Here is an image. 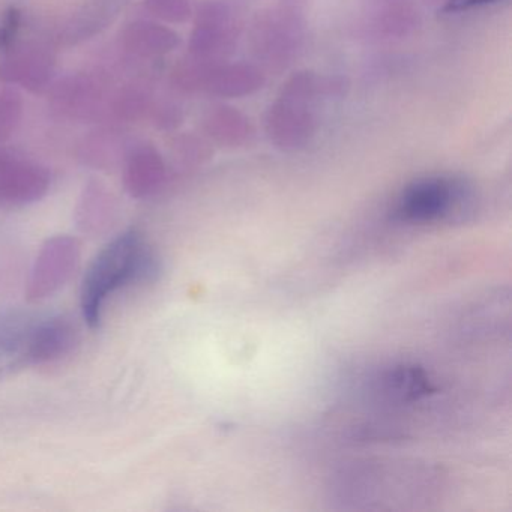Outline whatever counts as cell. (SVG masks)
Wrapping results in <instances>:
<instances>
[{"label": "cell", "mask_w": 512, "mask_h": 512, "mask_svg": "<svg viewBox=\"0 0 512 512\" xmlns=\"http://www.w3.org/2000/svg\"><path fill=\"white\" fill-rule=\"evenodd\" d=\"M161 259L140 230H125L97 254L80 289V310L91 329L100 328L107 302L115 293L157 280Z\"/></svg>", "instance_id": "6da1fadb"}, {"label": "cell", "mask_w": 512, "mask_h": 512, "mask_svg": "<svg viewBox=\"0 0 512 512\" xmlns=\"http://www.w3.org/2000/svg\"><path fill=\"white\" fill-rule=\"evenodd\" d=\"M470 191L457 179L431 176L419 179L397 199L395 220L407 224H430L463 214L469 206Z\"/></svg>", "instance_id": "7a4b0ae2"}, {"label": "cell", "mask_w": 512, "mask_h": 512, "mask_svg": "<svg viewBox=\"0 0 512 512\" xmlns=\"http://www.w3.org/2000/svg\"><path fill=\"white\" fill-rule=\"evenodd\" d=\"M82 262V244L71 235H56L41 245L26 286L29 302H41L58 293Z\"/></svg>", "instance_id": "3957f363"}, {"label": "cell", "mask_w": 512, "mask_h": 512, "mask_svg": "<svg viewBox=\"0 0 512 512\" xmlns=\"http://www.w3.org/2000/svg\"><path fill=\"white\" fill-rule=\"evenodd\" d=\"M41 316L16 310L0 313V380L35 367V338Z\"/></svg>", "instance_id": "277c9868"}, {"label": "cell", "mask_w": 512, "mask_h": 512, "mask_svg": "<svg viewBox=\"0 0 512 512\" xmlns=\"http://www.w3.org/2000/svg\"><path fill=\"white\" fill-rule=\"evenodd\" d=\"M49 190V175L25 163H0V205L25 206Z\"/></svg>", "instance_id": "5b68a950"}, {"label": "cell", "mask_w": 512, "mask_h": 512, "mask_svg": "<svg viewBox=\"0 0 512 512\" xmlns=\"http://www.w3.org/2000/svg\"><path fill=\"white\" fill-rule=\"evenodd\" d=\"M377 391L391 403H413L436 391L424 368L415 364H398L388 368L377 379Z\"/></svg>", "instance_id": "8992f818"}, {"label": "cell", "mask_w": 512, "mask_h": 512, "mask_svg": "<svg viewBox=\"0 0 512 512\" xmlns=\"http://www.w3.org/2000/svg\"><path fill=\"white\" fill-rule=\"evenodd\" d=\"M79 344V329L65 316H41L35 338V365L53 364L70 356Z\"/></svg>", "instance_id": "52a82bcc"}, {"label": "cell", "mask_w": 512, "mask_h": 512, "mask_svg": "<svg viewBox=\"0 0 512 512\" xmlns=\"http://www.w3.org/2000/svg\"><path fill=\"white\" fill-rule=\"evenodd\" d=\"M118 220V209L110 194L98 187L89 188L79 203L76 223L88 238H101L112 232Z\"/></svg>", "instance_id": "ba28073f"}, {"label": "cell", "mask_w": 512, "mask_h": 512, "mask_svg": "<svg viewBox=\"0 0 512 512\" xmlns=\"http://www.w3.org/2000/svg\"><path fill=\"white\" fill-rule=\"evenodd\" d=\"M166 173L160 155L154 151H140L131 158L125 173L128 193L136 199H145L160 190Z\"/></svg>", "instance_id": "9c48e42d"}, {"label": "cell", "mask_w": 512, "mask_h": 512, "mask_svg": "<svg viewBox=\"0 0 512 512\" xmlns=\"http://www.w3.org/2000/svg\"><path fill=\"white\" fill-rule=\"evenodd\" d=\"M262 77L256 70L245 65H232L211 73L209 91L223 97H241L262 88Z\"/></svg>", "instance_id": "30bf717a"}, {"label": "cell", "mask_w": 512, "mask_h": 512, "mask_svg": "<svg viewBox=\"0 0 512 512\" xmlns=\"http://www.w3.org/2000/svg\"><path fill=\"white\" fill-rule=\"evenodd\" d=\"M365 11H368V22H373L371 28L380 32H394L395 29L406 25L409 20V0H364Z\"/></svg>", "instance_id": "8fae6325"}, {"label": "cell", "mask_w": 512, "mask_h": 512, "mask_svg": "<svg viewBox=\"0 0 512 512\" xmlns=\"http://www.w3.org/2000/svg\"><path fill=\"white\" fill-rule=\"evenodd\" d=\"M215 128L217 136L224 140H239L247 136V124L244 119L235 112H221L215 118Z\"/></svg>", "instance_id": "7c38bea8"}, {"label": "cell", "mask_w": 512, "mask_h": 512, "mask_svg": "<svg viewBox=\"0 0 512 512\" xmlns=\"http://www.w3.org/2000/svg\"><path fill=\"white\" fill-rule=\"evenodd\" d=\"M149 4L161 17L173 22H181L190 16L187 0H151Z\"/></svg>", "instance_id": "4fadbf2b"}, {"label": "cell", "mask_w": 512, "mask_h": 512, "mask_svg": "<svg viewBox=\"0 0 512 512\" xmlns=\"http://www.w3.org/2000/svg\"><path fill=\"white\" fill-rule=\"evenodd\" d=\"M496 0H446L442 11L446 14L463 13V11L473 10V8L482 7V5L493 4Z\"/></svg>", "instance_id": "5bb4252c"}]
</instances>
